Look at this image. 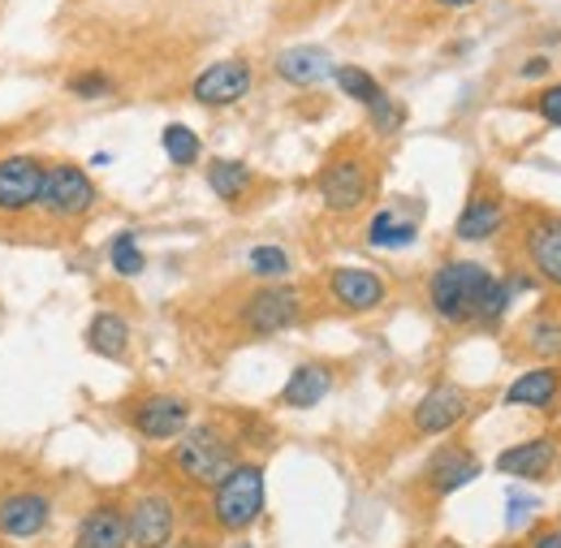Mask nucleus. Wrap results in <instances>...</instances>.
Here are the masks:
<instances>
[{"label": "nucleus", "instance_id": "f257e3e1", "mask_svg": "<svg viewBox=\"0 0 561 548\" xmlns=\"http://www.w3.org/2000/svg\"><path fill=\"white\" fill-rule=\"evenodd\" d=\"M492 273L476 260H445L436 273L427 276V307L440 324L467 329L480 316V302L489 294Z\"/></svg>", "mask_w": 561, "mask_h": 548}, {"label": "nucleus", "instance_id": "f03ea898", "mask_svg": "<svg viewBox=\"0 0 561 548\" xmlns=\"http://www.w3.org/2000/svg\"><path fill=\"white\" fill-rule=\"evenodd\" d=\"M264 514V467L260 463H233L211 483V523L225 536H242Z\"/></svg>", "mask_w": 561, "mask_h": 548}, {"label": "nucleus", "instance_id": "7ed1b4c3", "mask_svg": "<svg viewBox=\"0 0 561 548\" xmlns=\"http://www.w3.org/2000/svg\"><path fill=\"white\" fill-rule=\"evenodd\" d=\"M169 463H173V471H178L182 480L211 488V483L238 463V445H233V436H229L220 423H191V427L173 441Z\"/></svg>", "mask_w": 561, "mask_h": 548}, {"label": "nucleus", "instance_id": "20e7f679", "mask_svg": "<svg viewBox=\"0 0 561 548\" xmlns=\"http://www.w3.org/2000/svg\"><path fill=\"white\" fill-rule=\"evenodd\" d=\"M100 204V186H95V178L82 169V164H73V160H53L48 169H44V191H39V204L44 207V216L48 220H57V225H78V220H87L91 212Z\"/></svg>", "mask_w": 561, "mask_h": 548}, {"label": "nucleus", "instance_id": "39448f33", "mask_svg": "<svg viewBox=\"0 0 561 548\" xmlns=\"http://www.w3.org/2000/svg\"><path fill=\"white\" fill-rule=\"evenodd\" d=\"M316 186H320V199H324L329 212L351 216V212H358V207L367 204V195H371V164H367V156L354 151V147L333 151V156L324 160Z\"/></svg>", "mask_w": 561, "mask_h": 548}, {"label": "nucleus", "instance_id": "423d86ee", "mask_svg": "<svg viewBox=\"0 0 561 548\" xmlns=\"http://www.w3.org/2000/svg\"><path fill=\"white\" fill-rule=\"evenodd\" d=\"M238 320H242V329H247L251 338H277V333L294 329V324L302 320V289L268 281V285H260L255 294L242 298Z\"/></svg>", "mask_w": 561, "mask_h": 548}, {"label": "nucleus", "instance_id": "0eeeda50", "mask_svg": "<svg viewBox=\"0 0 561 548\" xmlns=\"http://www.w3.org/2000/svg\"><path fill=\"white\" fill-rule=\"evenodd\" d=\"M191 419H195V407L186 398H178V393H147V398L126 407V423L151 445L178 441L191 427Z\"/></svg>", "mask_w": 561, "mask_h": 548}, {"label": "nucleus", "instance_id": "6e6552de", "mask_svg": "<svg viewBox=\"0 0 561 548\" xmlns=\"http://www.w3.org/2000/svg\"><path fill=\"white\" fill-rule=\"evenodd\" d=\"M44 169H48V160L26 156V151H13L0 160V216H22L39 204Z\"/></svg>", "mask_w": 561, "mask_h": 548}, {"label": "nucleus", "instance_id": "1a4fd4ad", "mask_svg": "<svg viewBox=\"0 0 561 548\" xmlns=\"http://www.w3.org/2000/svg\"><path fill=\"white\" fill-rule=\"evenodd\" d=\"M471 411H476V398L462 385H432L420 402H415L411 423H415L420 436H445L462 419H471Z\"/></svg>", "mask_w": 561, "mask_h": 548}, {"label": "nucleus", "instance_id": "9d476101", "mask_svg": "<svg viewBox=\"0 0 561 548\" xmlns=\"http://www.w3.org/2000/svg\"><path fill=\"white\" fill-rule=\"evenodd\" d=\"M126 514H130V548H169L178 532V505L169 492L160 488L139 492V501Z\"/></svg>", "mask_w": 561, "mask_h": 548}, {"label": "nucleus", "instance_id": "9b49d317", "mask_svg": "<svg viewBox=\"0 0 561 548\" xmlns=\"http://www.w3.org/2000/svg\"><path fill=\"white\" fill-rule=\"evenodd\" d=\"M53 518V496L39 488H13L0 496V536L4 540H35Z\"/></svg>", "mask_w": 561, "mask_h": 548}, {"label": "nucleus", "instance_id": "f8f14e48", "mask_svg": "<svg viewBox=\"0 0 561 548\" xmlns=\"http://www.w3.org/2000/svg\"><path fill=\"white\" fill-rule=\"evenodd\" d=\"M523 251H527V264L536 269V276L561 289V216L531 212L523 220Z\"/></svg>", "mask_w": 561, "mask_h": 548}, {"label": "nucleus", "instance_id": "ddd939ff", "mask_svg": "<svg viewBox=\"0 0 561 548\" xmlns=\"http://www.w3.org/2000/svg\"><path fill=\"white\" fill-rule=\"evenodd\" d=\"M251 78H255L251 61H242V57L216 61V66H208L191 82V100L204 104V109H229V104H238L251 91Z\"/></svg>", "mask_w": 561, "mask_h": 548}, {"label": "nucleus", "instance_id": "4468645a", "mask_svg": "<svg viewBox=\"0 0 561 548\" xmlns=\"http://www.w3.org/2000/svg\"><path fill=\"white\" fill-rule=\"evenodd\" d=\"M480 471H484V463L471 454V445L454 441V445H445V449L432 454V463L423 471V483H427L432 496H454L458 488L480 480Z\"/></svg>", "mask_w": 561, "mask_h": 548}, {"label": "nucleus", "instance_id": "2eb2a0df", "mask_svg": "<svg viewBox=\"0 0 561 548\" xmlns=\"http://www.w3.org/2000/svg\"><path fill=\"white\" fill-rule=\"evenodd\" d=\"M73 548H130V514L117 501H100L78 518Z\"/></svg>", "mask_w": 561, "mask_h": 548}, {"label": "nucleus", "instance_id": "dca6fc26", "mask_svg": "<svg viewBox=\"0 0 561 548\" xmlns=\"http://www.w3.org/2000/svg\"><path fill=\"white\" fill-rule=\"evenodd\" d=\"M329 294H333L337 307H346L354 316H367L389 298V285L371 269H333L329 273Z\"/></svg>", "mask_w": 561, "mask_h": 548}, {"label": "nucleus", "instance_id": "f3484780", "mask_svg": "<svg viewBox=\"0 0 561 548\" xmlns=\"http://www.w3.org/2000/svg\"><path fill=\"white\" fill-rule=\"evenodd\" d=\"M558 467V436H536L496 454V471L514 480H545Z\"/></svg>", "mask_w": 561, "mask_h": 548}, {"label": "nucleus", "instance_id": "a211bd4d", "mask_svg": "<svg viewBox=\"0 0 561 548\" xmlns=\"http://www.w3.org/2000/svg\"><path fill=\"white\" fill-rule=\"evenodd\" d=\"M501 220H505V199H501L492 186H476L467 207L458 212L454 233H458L462 242H489L492 233L501 229Z\"/></svg>", "mask_w": 561, "mask_h": 548}, {"label": "nucleus", "instance_id": "6ab92c4d", "mask_svg": "<svg viewBox=\"0 0 561 548\" xmlns=\"http://www.w3.org/2000/svg\"><path fill=\"white\" fill-rule=\"evenodd\" d=\"M333 380H337V372L329 363H302V367L289 372V380L280 389V407L311 411V407H320L333 393Z\"/></svg>", "mask_w": 561, "mask_h": 548}, {"label": "nucleus", "instance_id": "aec40b11", "mask_svg": "<svg viewBox=\"0 0 561 548\" xmlns=\"http://www.w3.org/2000/svg\"><path fill=\"white\" fill-rule=\"evenodd\" d=\"M273 69L289 87H316V82L333 78V57L324 48H316V44H298V48H285Z\"/></svg>", "mask_w": 561, "mask_h": 548}, {"label": "nucleus", "instance_id": "412c9836", "mask_svg": "<svg viewBox=\"0 0 561 548\" xmlns=\"http://www.w3.org/2000/svg\"><path fill=\"white\" fill-rule=\"evenodd\" d=\"M561 398V367H536V372H523L510 389H505V407H536V411H549Z\"/></svg>", "mask_w": 561, "mask_h": 548}, {"label": "nucleus", "instance_id": "4be33fe9", "mask_svg": "<svg viewBox=\"0 0 561 548\" xmlns=\"http://www.w3.org/2000/svg\"><path fill=\"white\" fill-rule=\"evenodd\" d=\"M204 178H208L211 195L229 207L247 204V195L255 191V173H251V164H242V160H225V156H216V160H208Z\"/></svg>", "mask_w": 561, "mask_h": 548}, {"label": "nucleus", "instance_id": "5701e85b", "mask_svg": "<svg viewBox=\"0 0 561 548\" xmlns=\"http://www.w3.org/2000/svg\"><path fill=\"white\" fill-rule=\"evenodd\" d=\"M87 350L108 363H122L130 354V324L117 311H95L87 324Z\"/></svg>", "mask_w": 561, "mask_h": 548}, {"label": "nucleus", "instance_id": "b1692460", "mask_svg": "<svg viewBox=\"0 0 561 548\" xmlns=\"http://www.w3.org/2000/svg\"><path fill=\"white\" fill-rule=\"evenodd\" d=\"M420 238V220L398 212V207H380L367 225V247H380V251H402Z\"/></svg>", "mask_w": 561, "mask_h": 548}, {"label": "nucleus", "instance_id": "393cba45", "mask_svg": "<svg viewBox=\"0 0 561 548\" xmlns=\"http://www.w3.org/2000/svg\"><path fill=\"white\" fill-rule=\"evenodd\" d=\"M523 342L531 354H540V358H561V311H536L531 320H527V329H523Z\"/></svg>", "mask_w": 561, "mask_h": 548}, {"label": "nucleus", "instance_id": "a878e982", "mask_svg": "<svg viewBox=\"0 0 561 548\" xmlns=\"http://www.w3.org/2000/svg\"><path fill=\"white\" fill-rule=\"evenodd\" d=\"M333 82L342 87V95H351L354 104H363V109H371V104H380L389 95L376 82V73H367L363 66H333Z\"/></svg>", "mask_w": 561, "mask_h": 548}, {"label": "nucleus", "instance_id": "bb28decb", "mask_svg": "<svg viewBox=\"0 0 561 548\" xmlns=\"http://www.w3.org/2000/svg\"><path fill=\"white\" fill-rule=\"evenodd\" d=\"M160 147H164L169 164H178V169H191V164H199V156H204V138L195 135L191 126H182V122H169V126H164Z\"/></svg>", "mask_w": 561, "mask_h": 548}, {"label": "nucleus", "instance_id": "cd10ccee", "mask_svg": "<svg viewBox=\"0 0 561 548\" xmlns=\"http://www.w3.org/2000/svg\"><path fill=\"white\" fill-rule=\"evenodd\" d=\"M66 91L82 104H95V100H108L117 91V82H113L108 69H78V73L66 78Z\"/></svg>", "mask_w": 561, "mask_h": 548}, {"label": "nucleus", "instance_id": "c85d7f7f", "mask_svg": "<svg viewBox=\"0 0 561 548\" xmlns=\"http://www.w3.org/2000/svg\"><path fill=\"white\" fill-rule=\"evenodd\" d=\"M108 264H113V273L117 276H142V269H147V255H142L139 238L126 229V233H117L113 242H108Z\"/></svg>", "mask_w": 561, "mask_h": 548}, {"label": "nucleus", "instance_id": "c756f323", "mask_svg": "<svg viewBox=\"0 0 561 548\" xmlns=\"http://www.w3.org/2000/svg\"><path fill=\"white\" fill-rule=\"evenodd\" d=\"M247 264H251V273L264 276V281H280V276H289V255L280 251L277 242H260V247L247 255Z\"/></svg>", "mask_w": 561, "mask_h": 548}, {"label": "nucleus", "instance_id": "7c9ffc66", "mask_svg": "<svg viewBox=\"0 0 561 548\" xmlns=\"http://www.w3.org/2000/svg\"><path fill=\"white\" fill-rule=\"evenodd\" d=\"M367 117H371L376 135H398V130L407 126V104H402V100H393V95H385L380 104H371V109H367Z\"/></svg>", "mask_w": 561, "mask_h": 548}, {"label": "nucleus", "instance_id": "2f4dec72", "mask_svg": "<svg viewBox=\"0 0 561 548\" xmlns=\"http://www.w3.org/2000/svg\"><path fill=\"white\" fill-rule=\"evenodd\" d=\"M531 109L549 122V126H558L561 130V82H553V87H545L536 100H531Z\"/></svg>", "mask_w": 561, "mask_h": 548}, {"label": "nucleus", "instance_id": "473e14b6", "mask_svg": "<svg viewBox=\"0 0 561 548\" xmlns=\"http://www.w3.org/2000/svg\"><path fill=\"white\" fill-rule=\"evenodd\" d=\"M549 69H553V61H549V57H527L518 73H523L527 82H540V78H549Z\"/></svg>", "mask_w": 561, "mask_h": 548}, {"label": "nucleus", "instance_id": "72a5a7b5", "mask_svg": "<svg viewBox=\"0 0 561 548\" xmlns=\"http://www.w3.org/2000/svg\"><path fill=\"white\" fill-rule=\"evenodd\" d=\"M531 548H561V527H549V532H540Z\"/></svg>", "mask_w": 561, "mask_h": 548}, {"label": "nucleus", "instance_id": "f704fd0d", "mask_svg": "<svg viewBox=\"0 0 561 548\" xmlns=\"http://www.w3.org/2000/svg\"><path fill=\"white\" fill-rule=\"evenodd\" d=\"M527 510H536L531 496H510V518H518V514H527Z\"/></svg>", "mask_w": 561, "mask_h": 548}, {"label": "nucleus", "instance_id": "c9c22d12", "mask_svg": "<svg viewBox=\"0 0 561 548\" xmlns=\"http://www.w3.org/2000/svg\"><path fill=\"white\" fill-rule=\"evenodd\" d=\"M432 4H440V9H471V4H480V0H432Z\"/></svg>", "mask_w": 561, "mask_h": 548}, {"label": "nucleus", "instance_id": "e433bc0d", "mask_svg": "<svg viewBox=\"0 0 561 548\" xmlns=\"http://www.w3.org/2000/svg\"><path fill=\"white\" fill-rule=\"evenodd\" d=\"M229 548H255V545H247V540H238V545H229Z\"/></svg>", "mask_w": 561, "mask_h": 548}]
</instances>
